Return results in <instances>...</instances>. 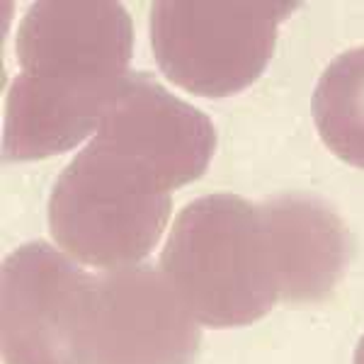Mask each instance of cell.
<instances>
[{"label": "cell", "instance_id": "ba28073f", "mask_svg": "<svg viewBox=\"0 0 364 364\" xmlns=\"http://www.w3.org/2000/svg\"><path fill=\"white\" fill-rule=\"evenodd\" d=\"M279 267L284 304L333 294L350 260V233L338 211L314 195L287 192L260 202Z\"/></svg>", "mask_w": 364, "mask_h": 364}, {"label": "cell", "instance_id": "277c9868", "mask_svg": "<svg viewBox=\"0 0 364 364\" xmlns=\"http://www.w3.org/2000/svg\"><path fill=\"white\" fill-rule=\"evenodd\" d=\"M296 8L279 0H161L151 5L156 63L192 95H238L265 73L277 29Z\"/></svg>", "mask_w": 364, "mask_h": 364}, {"label": "cell", "instance_id": "52a82bcc", "mask_svg": "<svg viewBox=\"0 0 364 364\" xmlns=\"http://www.w3.org/2000/svg\"><path fill=\"white\" fill-rule=\"evenodd\" d=\"M92 139L136 158L170 192L202 178L216 151L214 122L146 70H129Z\"/></svg>", "mask_w": 364, "mask_h": 364}, {"label": "cell", "instance_id": "3957f363", "mask_svg": "<svg viewBox=\"0 0 364 364\" xmlns=\"http://www.w3.org/2000/svg\"><path fill=\"white\" fill-rule=\"evenodd\" d=\"M22 95L70 114L107 112L134 56V25L114 0H39L17 27Z\"/></svg>", "mask_w": 364, "mask_h": 364}, {"label": "cell", "instance_id": "6da1fadb", "mask_svg": "<svg viewBox=\"0 0 364 364\" xmlns=\"http://www.w3.org/2000/svg\"><path fill=\"white\" fill-rule=\"evenodd\" d=\"M161 269L199 326L214 331L252 326L282 301L262 207L238 195L187 204L170 228Z\"/></svg>", "mask_w": 364, "mask_h": 364}, {"label": "cell", "instance_id": "7a4b0ae2", "mask_svg": "<svg viewBox=\"0 0 364 364\" xmlns=\"http://www.w3.org/2000/svg\"><path fill=\"white\" fill-rule=\"evenodd\" d=\"M173 195L136 158L90 139L58 175L49 231L80 265H139L168 226Z\"/></svg>", "mask_w": 364, "mask_h": 364}, {"label": "cell", "instance_id": "8992f818", "mask_svg": "<svg viewBox=\"0 0 364 364\" xmlns=\"http://www.w3.org/2000/svg\"><path fill=\"white\" fill-rule=\"evenodd\" d=\"M202 331L161 267L95 274L92 364H195Z\"/></svg>", "mask_w": 364, "mask_h": 364}, {"label": "cell", "instance_id": "5b68a950", "mask_svg": "<svg viewBox=\"0 0 364 364\" xmlns=\"http://www.w3.org/2000/svg\"><path fill=\"white\" fill-rule=\"evenodd\" d=\"M95 274L46 240L3 262V362L92 364Z\"/></svg>", "mask_w": 364, "mask_h": 364}, {"label": "cell", "instance_id": "9c48e42d", "mask_svg": "<svg viewBox=\"0 0 364 364\" xmlns=\"http://www.w3.org/2000/svg\"><path fill=\"white\" fill-rule=\"evenodd\" d=\"M311 114L323 144L364 170V46L333 58L311 97Z\"/></svg>", "mask_w": 364, "mask_h": 364}, {"label": "cell", "instance_id": "30bf717a", "mask_svg": "<svg viewBox=\"0 0 364 364\" xmlns=\"http://www.w3.org/2000/svg\"><path fill=\"white\" fill-rule=\"evenodd\" d=\"M352 364H364V336L362 340L357 343V350H355V360H352Z\"/></svg>", "mask_w": 364, "mask_h": 364}]
</instances>
